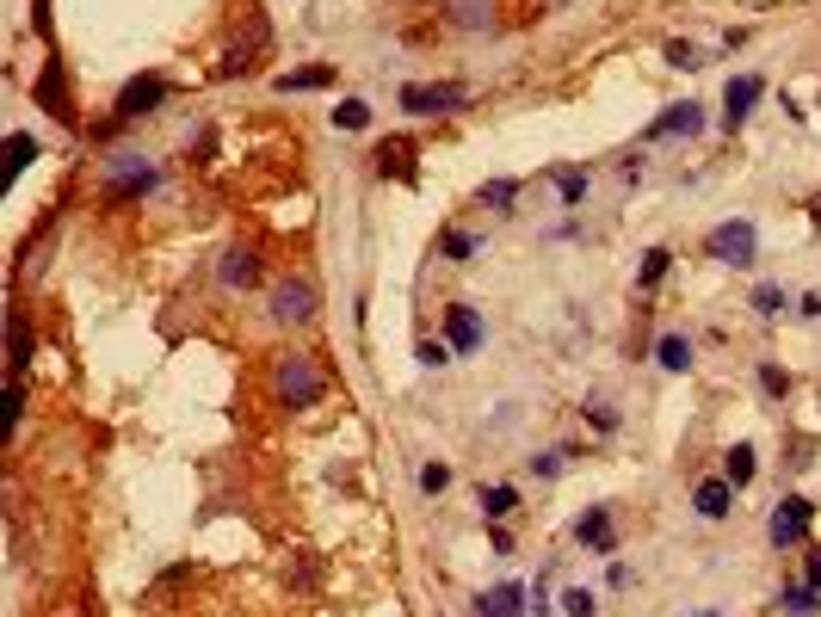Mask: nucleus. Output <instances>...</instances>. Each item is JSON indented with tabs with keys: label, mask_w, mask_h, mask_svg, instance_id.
<instances>
[{
	"label": "nucleus",
	"mask_w": 821,
	"mask_h": 617,
	"mask_svg": "<svg viewBox=\"0 0 821 617\" xmlns=\"http://www.w3.org/2000/svg\"><path fill=\"white\" fill-rule=\"evenodd\" d=\"M272 395H278V408H315L321 395H328V377L315 371V358L284 352L278 371H272Z\"/></svg>",
	"instance_id": "nucleus-1"
},
{
	"label": "nucleus",
	"mask_w": 821,
	"mask_h": 617,
	"mask_svg": "<svg viewBox=\"0 0 821 617\" xmlns=\"http://www.w3.org/2000/svg\"><path fill=\"white\" fill-rule=\"evenodd\" d=\"M704 253L717 266H754V253H760V235H754V223L747 216H735V223H717L704 235Z\"/></svg>",
	"instance_id": "nucleus-2"
},
{
	"label": "nucleus",
	"mask_w": 821,
	"mask_h": 617,
	"mask_svg": "<svg viewBox=\"0 0 821 617\" xmlns=\"http://www.w3.org/2000/svg\"><path fill=\"white\" fill-rule=\"evenodd\" d=\"M463 99H470V87H457V81H408V87H402V112L439 118V112H457Z\"/></svg>",
	"instance_id": "nucleus-3"
},
{
	"label": "nucleus",
	"mask_w": 821,
	"mask_h": 617,
	"mask_svg": "<svg viewBox=\"0 0 821 617\" xmlns=\"http://www.w3.org/2000/svg\"><path fill=\"white\" fill-rule=\"evenodd\" d=\"M315 309H321V290H315L309 272H291V278L272 284V315H278V321H309Z\"/></svg>",
	"instance_id": "nucleus-4"
},
{
	"label": "nucleus",
	"mask_w": 821,
	"mask_h": 617,
	"mask_svg": "<svg viewBox=\"0 0 821 617\" xmlns=\"http://www.w3.org/2000/svg\"><path fill=\"white\" fill-rule=\"evenodd\" d=\"M809 519H815V506H809L803 494H784V500L772 506V525H766V537L778 543V550H784V543H803Z\"/></svg>",
	"instance_id": "nucleus-5"
},
{
	"label": "nucleus",
	"mask_w": 821,
	"mask_h": 617,
	"mask_svg": "<svg viewBox=\"0 0 821 617\" xmlns=\"http://www.w3.org/2000/svg\"><path fill=\"white\" fill-rule=\"evenodd\" d=\"M161 99H167V81H161V75H136V81H124V93H118V124L149 118Z\"/></svg>",
	"instance_id": "nucleus-6"
},
{
	"label": "nucleus",
	"mask_w": 821,
	"mask_h": 617,
	"mask_svg": "<svg viewBox=\"0 0 821 617\" xmlns=\"http://www.w3.org/2000/svg\"><path fill=\"white\" fill-rule=\"evenodd\" d=\"M38 105L50 118H62V124H75V99H68V81H62V62H44V75H38Z\"/></svg>",
	"instance_id": "nucleus-7"
},
{
	"label": "nucleus",
	"mask_w": 821,
	"mask_h": 617,
	"mask_svg": "<svg viewBox=\"0 0 821 617\" xmlns=\"http://www.w3.org/2000/svg\"><path fill=\"white\" fill-rule=\"evenodd\" d=\"M136 155H118L112 167H118V179H112V192H105V198H112V204H130V198H142V192H155V167H130Z\"/></svg>",
	"instance_id": "nucleus-8"
},
{
	"label": "nucleus",
	"mask_w": 821,
	"mask_h": 617,
	"mask_svg": "<svg viewBox=\"0 0 821 617\" xmlns=\"http://www.w3.org/2000/svg\"><path fill=\"white\" fill-rule=\"evenodd\" d=\"M754 99H760V75H735L723 87V130H741V118L754 112Z\"/></svg>",
	"instance_id": "nucleus-9"
},
{
	"label": "nucleus",
	"mask_w": 821,
	"mask_h": 617,
	"mask_svg": "<svg viewBox=\"0 0 821 617\" xmlns=\"http://www.w3.org/2000/svg\"><path fill=\"white\" fill-rule=\"evenodd\" d=\"M698 124H704V105H667V112L649 124V142H667V136H698Z\"/></svg>",
	"instance_id": "nucleus-10"
},
{
	"label": "nucleus",
	"mask_w": 821,
	"mask_h": 617,
	"mask_svg": "<svg viewBox=\"0 0 821 617\" xmlns=\"http://www.w3.org/2000/svg\"><path fill=\"white\" fill-rule=\"evenodd\" d=\"M445 340H451V352H476V346H482V315H476L470 303L445 309Z\"/></svg>",
	"instance_id": "nucleus-11"
},
{
	"label": "nucleus",
	"mask_w": 821,
	"mask_h": 617,
	"mask_svg": "<svg viewBox=\"0 0 821 617\" xmlns=\"http://www.w3.org/2000/svg\"><path fill=\"white\" fill-rule=\"evenodd\" d=\"M217 278H223L229 290H247V284L260 278V253H254V247H229L223 266H217Z\"/></svg>",
	"instance_id": "nucleus-12"
},
{
	"label": "nucleus",
	"mask_w": 821,
	"mask_h": 617,
	"mask_svg": "<svg viewBox=\"0 0 821 617\" xmlns=\"http://www.w3.org/2000/svg\"><path fill=\"white\" fill-rule=\"evenodd\" d=\"M476 617H525V587L519 580H507V587H494L476 599Z\"/></svg>",
	"instance_id": "nucleus-13"
},
{
	"label": "nucleus",
	"mask_w": 821,
	"mask_h": 617,
	"mask_svg": "<svg viewBox=\"0 0 821 617\" xmlns=\"http://www.w3.org/2000/svg\"><path fill=\"white\" fill-rule=\"evenodd\" d=\"M575 537L587 543V550L612 556V513H605V506H587V513H581V525H575Z\"/></svg>",
	"instance_id": "nucleus-14"
},
{
	"label": "nucleus",
	"mask_w": 821,
	"mask_h": 617,
	"mask_svg": "<svg viewBox=\"0 0 821 617\" xmlns=\"http://www.w3.org/2000/svg\"><path fill=\"white\" fill-rule=\"evenodd\" d=\"M729 500H735L729 476H710V482H698V494H692V506H698L704 519H729Z\"/></svg>",
	"instance_id": "nucleus-15"
},
{
	"label": "nucleus",
	"mask_w": 821,
	"mask_h": 617,
	"mask_svg": "<svg viewBox=\"0 0 821 617\" xmlns=\"http://www.w3.org/2000/svg\"><path fill=\"white\" fill-rule=\"evenodd\" d=\"M328 81H334V68H284L272 87H278V93H315V87H328Z\"/></svg>",
	"instance_id": "nucleus-16"
},
{
	"label": "nucleus",
	"mask_w": 821,
	"mask_h": 617,
	"mask_svg": "<svg viewBox=\"0 0 821 617\" xmlns=\"http://www.w3.org/2000/svg\"><path fill=\"white\" fill-rule=\"evenodd\" d=\"M7 352H13L7 365H13V377H19V371H25V358H31V328H25V315L7 321Z\"/></svg>",
	"instance_id": "nucleus-17"
},
{
	"label": "nucleus",
	"mask_w": 821,
	"mask_h": 617,
	"mask_svg": "<svg viewBox=\"0 0 821 617\" xmlns=\"http://www.w3.org/2000/svg\"><path fill=\"white\" fill-rule=\"evenodd\" d=\"M655 358H661V371H686V365H692V340H680V334H661Z\"/></svg>",
	"instance_id": "nucleus-18"
},
{
	"label": "nucleus",
	"mask_w": 821,
	"mask_h": 617,
	"mask_svg": "<svg viewBox=\"0 0 821 617\" xmlns=\"http://www.w3.org/2000/svg\"><path fill=\"white\" fill-rule=\"evenodd\" d=\"M778 605L791 611V617H815V611H821V587H784Z\"/></svg>",
	"instance_id": "nucleus-19"
},
{
	"label": "nucleus",
	"mask_w": 821,
	"mask_h": 617,
	"mask_svg": "<svg viewBox=\"0 0 821 617\" xmlns=\"http://www.w3.org/2000/svg\"><path fill=\"white\" fill-rule=\"evenodd\" d=\"M723 476H729V488H747V482H754V445H735L729 463H723Z\"/></svg>",
	"instance_id": "nucleus-20"
},
{
	"label": "nucleus",
	"mask_w": 821,
	"mask_h": 617,
	"mask_svg": "<svg viewBox=\"0 0 821 617\" xmlns=\"http://www.w3.org/2000/svg\"><path fill=\"white\" fill-rule=\"evenodd\" d=\"M519 506V494L507 488V482H494V488H482V519H507Z\"/></svg>",
	"instance_id": "nucleus-21"
},
{
	"label": "nucleus",
	"mask_w": 821,
	"mask_h": 617,
	"mask_svg": "<svg viewBox=\"0 0 821 617\" xmlns=\"http://www.w3.org/2000/svg\"><path fill=\"white\" fill-rule=\"evenodd\" d=\"M667 260H673L667 247H649V253H642V272H636V284H642V290H649V284H661V278H667Z\"/></svg>",
	"instance_id": "nucleus-22"
},
{
	"label": "nucleus",
	"mask_w": 821,
	"mask_h": 617,
	"mask_svg": "<svg viewBox=\"0 0 821 617\" xmlns=\"http://www.w3.org/2000/svg\"><path fill=\"white\" fill-rule=\"evenodd\" d=\"M365 124H371V105H365V99H340L334 130H365Z\"/></svg>",
	"instance_id": "nucleus-23"
},
{
	"label": "nucleus",
	"mask_w": 821,
	"mask_h": 617,
	"mask_svg": "<svg viewBox=\"0 0 821 617\" xmlns=\"http://www.w3.org/2000/svg\"><path fill=\"white\" fill-rule=\"evenodd\" d=\"M408 155H414V142H383V149H377V173H408Z\"/></svg>",
	"instance_id": "nucleus-24"
},
{
	"label": "nucleus",
	"mask_w": 821,
	"mask_h": 617,
	"mask_svg": "<svg viewBox=\"0 0 821 617\" xmlns=\"http://www.w3.org/2000/svg\"><path fill=\"white\" fill-rule=\"evenodd\" d=\"M556 198H562V204H581V198H587V173H581V167L556 173Z\"/></svg>",
	"instance_id": "nucleus-25"
},
{
	"label": "nucleus",
	"mask_w": 821,
	"mask_h": 617,
	"mask_svg": "<svg viewBox=\"0 0 821 617\" xmlns=\"http://www.w3.org/2000/svg\"><path fill=\"white\" fill-rule=\"evenodd\" d=\"M7 155H13V173H19V167H31V161H38V142H31L25 130H13V136H7Z\"/></svg>",
	"instance_id": "nucleus-26"
},
{
	"label": "nucleus",
	"mask_w": 821,
	"mask_h": 617,
	"mask_svg": "<svg viewBox=\"0 0 821 617\" xmlns=\"http://www.w3.org/2000/svg\"><path fill=\"white\" fill-rule=\"evenodd\" d=\"M519 198V186H513V179H488V186H482V204H494V210H507Z\"/></svg>",
	"instance_id": "nucleus-27"
},
{
	"label": "nucleus",
	"mask_w": 821,
	"mask_h": 617,
	"mask_svg": "<svg viewBox=\"0 0 821 617\" xmlns=\"http://www.w3.org/2000/svg\"><path fill=\"white\" fill-rule=\"evenodd\" d=\"M439 247H445V260H470V253H476L482 241H476V235H463V229H451V235H445Z\"/></svg>",
	"instance_id": "nucleus-28"
},
{
	"label": "nucleus",
	"mask_w": 821,
	"mask_h": 617,
	"mask_svg": "<svg viewBox=\"0 0 821 617\" xmlns=\"http://www.w3.org/2000/svg\"><path fill=\"white\" fill-rule=\"evenodd\" d=\"M754 309H760V315L772 321V315L784 309V290H778V284H760V290H754Z\"/></svg>",
	"instance_id": "nucleus-29"
},
{
	"label": "nucleus",
	"mask_w": 821,
	"mask_h": 617,
	"mask_svg": "<svg viewBox=\"0 0 821 617\" xmlns=\"http://www.w3.org/2000/svg\"><path fill=\"white\" fill-rule=\"evenodd\" d=\"M562 611H568V617H593V593H587V587H568V593H562Z\"/></svg>",
	"instance_id": "nucleus-30"
},
{
	"label": "nucleus",
	"mask_w": 821,
	"mask_h": 617,
	"mask_svg": "<svg viewBox=\"0 0 821 617\" xmlns=\"http://www.w3.org/2000/svg\"><path fill=\"white\" fill-rule=\"evenodd\" d=\"M414 358H420L426 371H439V365H451V346H439V340H420V352H414Z\"/></svg>",
	"instance_id": "nucleus-31"
},
{
	"label": "nucleus",
	"mask_w": 821,
	"mask_h": 617,
	"mask_svg": "<svg viewBox=\"0 0 821 617\" xmlns=\"http://www.w3.org/2000/svg\"><path fill=\"white\" fill-rule=\"evenodd\" d=\"M420 488H426V494H445V488H451V469H445V463H426V469H420Z\"/></svg>",
	"instance_id": "nucleus-32"
},
{
	"label": "nucleus",
	"mask_w": 821,
	"mask_h": 617,
	"mask_svg": "<svg viewBox=\"0 0 821 617\" xmlns=\"http://www.w3.org/2000/svg\"><path fill=\"white\" fill-rule=\"evenodd\" d=\"M760 389L766 395H791V377H784L778 365H760Z\"/></svg>",
	"instance_id": "nucleus-33"
},
{
	"label": "nucleus",
	"mask_w": 821,
	"mask_h": 617,
	"mask_svg": "<svg viewBox=\"0 0 821 617\" xmlns=\"http://www.w3.org/2000/svg\"><path fill=\"white\" fill-rule=\"evenodd\" d=\"M482 19H488V13H482V0H457V25H470V31H476Z\"/></svg>",
	"instance_id": "nucleus-34"
},
{
	"label": "nucleus",
	"mask_w": 821,
	"mask_h": 617,
	"mask_svg": "<svg viewBox=\"0 0 821 617\" xmlns=\"http://www.w3.org/2000/svg\"><path fill=\"white\" fill-rule=\"evenodd\" d=\"M667 62H673V68H698V50H692V44H667Z\"/></svg>",
	"instance_id": "nucleus-35"
},
{
	"label": "nucleus",
	"mask_w": 821,
	"mask_h": 617,
	"mask_svg": "<svg viewBox=\"0 0 821 617\" xmlns=\"http://www.w3.org/2000/svg\"><path fill=\"white\" fill-rule=\"evenodd\" d=\"M562 457H568V451H544V457H531V469H538V476H556Z\"/></svg>",
	"instance_id": "nucleus-36"
},
{
	"label": "nucleus",
	"mask_w": 821,
	"mask_h": 617,
	"mask_svg": "<svg viewBox=\"0 0 821 617\" xmlns=\"http://www.w3.org/2000/svg\"><path fill=\"white\" fill-rule=\"evenodd\" d=\"M809 587H821V556H809Z\"/></svg>",
	"instance_id": "nucleus-37"
},
{
	"label": "nucleus",
	"mask_w": 821,
	"mask_h": 617,
	"mask_svg": "<svg viewBox=\"0 0 821 617\" xmlns=\"http://www.w3.org/2000/svg\"><path fill=\"white\" fill-rule=\"evenodd\" d=\"M692 617H717V611H692Z\"/></svg>",
	"instance_id": "nucleus-38"
}]
</instances>
